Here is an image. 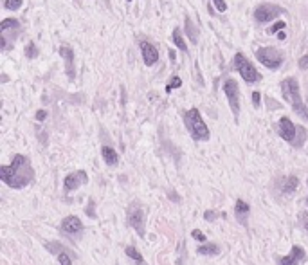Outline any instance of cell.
<instances>
[{
    "label": "cell",
    "instance_id": "1",
    "mask_svg": "<svg viewBox=\"0 0 308 265\" xmlns=\"http://www.w3.org/2000/svg\"><path fill=\"white\" fill-rule=\"evenodd\" d=\"M0 175L4 184H7L13 189H22L29 186L34 179V170H32L31 163L27 161L25 155H15L13 163L9 166H2L0 168Z\"/></svg>",
    "mask_w": 308,
    "mask_h": 265
},
{
    "label": "cell",
    "instance_id": "2",
    "mask_svg": "<svg viewBox=\"0 0 308 265\" xmlns=\"http://www.w3.org/2000/svg\"><path fill=\"white\" fill-rule=\"evenodd\" d=\"M281 92H283V98L289 101L294 112L301 117V119L308 121V108L305 107V103L301 99V92H299V83H297L296 78H289L281 83Z\"/></svg>",
    "mask_w": 308,
    "mask_h": 265
},
{
    "label": "cell",
    "instance_id": "3",
    "mask_svg": "<svg viewBox=\"0 0 308 265\" xmlns=\"http://www.w3.org/2000/svg\"><path fill=\"white\" fill-rule=\"evenodd\" d=\"M184 123H186L188 132L191 133V137L195 139V141H208L209 139V128L208 125L204 123L200 112H198L196 108H191V110L186 112Z\"/></svg>",
    "mask_w": 308,
    "mask_h": 265
},
{
    "label": "cell",
    "instance_id": "4",
    "mask_svg": "<svg viewBox=\"0 0 308 265\" xmlns=\"http://www.w3.org/2000/svg\"><path fill=\"white\" fill-rule=\"evenodd\" d=\"M126 222L128 226L133 227L137 231L139 236H145L146 234V227H145V209L139 204L137 200H133L128 209H126Z\"/></svg>",
    "mask_w": 308,
    "mask_h": 265
},
{
    "label": "cell",
    "instance_id": "5",
    "mask_svg": "<svg viewBox=\"0 0 308 265\" xmlns=\"http://www.w3.org/2000/svg\"><path fill=\"white\" fill-rule=\"evenodd\" d=\"M20 31V24L18 20L15 18H6L2 24H0V47L4 50H7L15 44V40L18 36Z\"/></svg>",
    "mask_w": 308,
    "mask_h": 265
},
{
    "label": "cell",
    "instance_id": "6",
    "mask_svg": "<svg viewBox=\"0 0 308 265\" xmlns=\"http://www.w3.org/2000/svg\"><path fill=\"white\" fill-rule=\"evenodd\" d=\"M234 69L238 70L247 83H254V82H258V80H261L259 72L254 69V65H252L242 52H236V56H234Z\"/></svg>",
    "mask_w": 308,
    "mask_h": 265
},
{
    "label": "cell",
    "instance_id": "7",
    "mask_svg": "<svg viewBox=\"0 0 308 265\" xmlns=\"http://www.w3.org/2000/svg\"><path fill=\"white\" fill-rule=\"evenodd\" d=\"M256 58L259 60V63H263L267 69L276 70L279 69V65L283 63V54L274 47H261L256 50Z\"/></svg>",
    "mask_w": 308,
    "mask_h": 265
},
{
    "label": "cell",
    "instance_id": "8",
    "mask_svg": "<svg viewBox=\"0 0 308 265\" xmlns=\"http://www.w3.org/2000/svg\"><path fill=\"white\" fill-rule=\"evenodd\" d=\"M224 92H226L227 99H229L233 116L234 117H238V114H240V96L238 94L240 92H238V83H236V80H233V78L226 80V83H224Z\"/></svg>",
    "mask_w": 308,
    "mask_h": 265
},
{
    "label": "cell",
    "instance_id": "9",
    "mask_svg": "<svg viewBox=\"0 0 308 265\" xmlns=\"http://www.w3.org/2000/svg\"><path fill=\"white\" fill-rule=\"evenodd\" d=\"M285 9L279 6H272V4H261L254 9V18L258 22H271V20L277 18L279 15H283Z\"/></svg>",
    "mask_w": 308,
    "mask_h": 265
},
{
    "label": "cell",
    "instance_id": "10",
    "mask_svg": "<svg viewBox=\"0 0 308 265\" xmlns=\"http://www.w3.org/2000/svg\"><path fill=\"white\" fill-rule=\"evenodd\" d=\"M303 262H307V252L299 246L292 247L287 256H279L277 258V265H299Z\"/></svg>",
    "mask_w": 308,
    "mask_h": 265
},
{
    "label": "cell",
    "instance_id": "11",
    "mask_svg": "<svg viewBox=\"0 0 308 265\" xmlns=\"http://www.w3.org/2000/svg\"><path fill=\"white\" fill-rule=\"evenodd\" d=\"M87 181H88L87 171H83V170L72 171V173H69V175L65 177V181H63V188H65V191H76L80 186L87 184Z\"/></svg>",
    "mask_w": 308,
    "mask_h": 265
},
{
    "label": "cell",
    "instance_id": "12",
    "mask_svg": "<svg viewBox=\"0 0 308 265\" xmlns=\"http://www.w3.org/2000/svg\"><path fill=\"white\" fill-rule=\"evenodd\" d=\"M279 135L289 141L290 145L296 143V135H297V126L289 119V117H281L279 119Z\"/></svg>",
    "mask_w": 308,
    "mask_h": 265
},
{
    "label": "cell",
    "instance_id": "13",
    "mask_svg": "<svg viewBox=\"0 0 308 265\" xmlns=\"http://www.w3.org/2000/svg\"><path fill=\"white\" fill-rule=\"evenodd\" d=\"M62 231L67 234H78L83 231V222L78 216H67L62 222Z\"/></svg>",
    "mask_w": 308,
    "mask_h": 265
},
{
    "label": "cell",
    "instance_id": "14",
    "mask_svg": "<svg viewBox=\"0 0 308 265\" xmlns=\"http://www.w3.org/2000/svg\"><path fill=\"white\" fill-rule=\"evenodd\" d=\"M60 56L65 60V72L69 76V80H72L74 78V52L70 47L63 45V47H60Z\"/></svg>",
    "mask_w": 308,
    "mask_h": 265
},
{
    "label": "cell",
    "instance_id": "15",
    "mask_svg": "<svg viewBox=\"0 0 308 265\" xmlns=\"http://www.w3.org/2000/svg\"><path fill=\"white\" fill-rule=\"evenodd\" d=\"M141 52L145 58L146 65H153L159 60V50L155 49V45H151L150 42H141Z\"/></svg>",
    "mask_w": 308,
    "mask_h": 265
},
{
    "label": "cell",
    "instance_id": "16",
    "mask_svg": "<svg viewBox=\"0 0 308 265\" xmlns=\"http://www.w3.org/2000/svg\"><path fill=\"white\" fill-rule=\"evenodd\" d=\"M249 204L243 200H236V206H234V216H236V220L242 224V226H245L247 224V218H249Z\"/></svg>",
    "mask_w": 308,
    "mask_h": 265
},
{
    "label": "cell",
    "instance_id": "17",
    "mask_svg": "<svg viewBox=\"0 0 308 265\" xmlns=\"http://www.w3.org/2000/svg\"><path fill=\"white\" fill-rule=\"evenodd\" d=\"M101 155H103V159H105V163H107L108 166H115V164L119 163L117 153H115V150L110 148V146H103V148H101Z\"/></svg>",
    "mask_w": 308,
    "mask_h": 265
},
{
    "label": "cell",
    "instance_id": "18",
    "mask_svg": "<svg viewBox=\"0 0 308 265\" xmlns=\"http://www.w3.org/2000/svg\"><path fill=\"white\" fill-rule=\"evenodd\" d=\"M297 184H299V181H297V177H285L283 181H281V193H294L297 188Z\"/></svg>",
    "mask_w": 308,
    "mask_h": 265
},
{
    "label": "cell",
    "instance_id": "19",
    "mask_svg": "<svg viewBox=\"0 0 308 265\" xmlns=\"http://www.w3.org/2000/svg\"><path fill=\"white\" fill-rule=\"evenodd\" d=\"M196 251H198V254H204V256H216L220 252V247L216 246V244H204Z\"/></svg>",
    "mask_w": 308,
    "mask_h": 265
},
{
    "label": "cell",
    "instance_id": "20",
    "mask_svg": "<svg viewBox=\"0 0 308 265\" xmlns=\"http://www.w3.org/2000/svg\"><path fill=\"white\" fill-rule=\"evenodd\" d=\"M171 40H173V44L178 47L180 50H188V45H186V42H184V38H182V34H180V29L177 27V29H173V34H171Z\"/></svg>",
    "mask_w": 308,
    "mask_h": 265
},
{
    "label": "cell",
    "instance_id": "21",
    "mask_svg": "<svg viewBox=\"0 0 308 265\" xmlns=\"http://www.w3.org/2000/svg\"><path fill=\"white\" fill-rule=\"evenodd\" d=\"M125 252H126V256H128V258H132L133 262H137V264H141V262H143V254H141V252H139L135 247L128 246L125 249Z\"/></svg>",
    "mask_w": 308,
    "mask_h": 265
},
{
    "label": "cell",
    "instance_id": "22",
    "mask_svg": "<svg viewBox=\"0 0 308 265\" xmlns=\"http://www.w3.org/2000/svg\"><path fill=\"white\" fill-rule=\"evenodd\" d=\"M186 29H188V33H189L191 42H193V44H196V42H198V36H196V34H198V31H196V27L193 25V22H191L189 18H186Z\"/></svg>",
    "mask_w": 308,
    "mask_h": 265
},
{
    "label": "cell",
    "instance_id": "23",
    "mask_svg": "<svg viewBox=\"0 0 308 265\" xmlns=\"http://www.w3.org/2000/svg\"><path fill=\"white\" fill-rule=\"evenodd\" d=\"M25 56L31 58V60L38 56V49H36V45L32 44V42H29V44L25 45Z\"/></svg>",
    "mask_w": 308,
    "mask_h": 265
},
{
    "label": "cell",
    "instance_id": "24",
    "mask_svg": "<svg viewBox=\"0 0 308 265\" xmlns=\"http://www.w3.org/2000/svg\"><path fill=\"white\" fill-rule=\"evenodd\" d=\"M297 135H299V139H297L296 143H294V146H303L305 139H307V130H305L303 126H299V128H297Z\"/></svg>",
    "mask_w": 308,
    "mask_h": 265
},
{
    "label": "cell",
    "instance_id": "25",
    "mask_svg": "<svg viewBox=\"0 0 308 265\" xmlns=\"http://www.w3.org/2000/svg\"><path fill=\"white\" fill-rule=\"evenodd\" d=\"M180 85H182L180 78H178V76H173V80H171V82L168 83V87H166V92H171V88H178Z\"/></svg>",
    "mask_w": 308,
    "mask_h": 265
},
{
    "label": "cell",
    "instance_id": "26",
    "mask_svg": "<svg viewBox=\"0 0 308 265\" xmlns=\"http://www.w3.org/2000/svg\"><path fill=\"white\" fill-rule=\"evenodd\" d=\"M4 6H6V9L13 11V9H18V7L22 6V0H6Z\"/></svg>",
    "mask_w": 308,
    "mask_h": 265
},
{
    "label": "cell",
    "instance_id": "27",
    "mask_svg": "<svg viewBox=\"0 0 308 265\" xmlns=\"http://www.w3.org/2000/svg\"><path fill=\"white\" fill-rule=\"evenodd\" d=\"M191 236H193L196 242H202V244H206V234L202 233L200 229H193V231H191Z\"/></svg>",
    "mask_w": 308,
    "mask_h": 265
},
{
    "label": "cell",
    "instance_id": "28",
    "mask_svg": "<svg viewBox=\"0 0 308 265\" xmlns=\"http://www.w3.org/2000/svg\"><path fill=\"white\" fill-rule=\"evenodd\" d=\"M58 262H60V265H72V260H70L65 252H60V254H58Z\"/></svg>",
    "mask_w": 308,
    "mask_h": 265
},
{
    "label": "cell",
    "instance_id": "29",
    "mask_svg": "<svg viewBox=\"0 0 308 265\" xmlns=\"http://www.w3.org/2000/svg\"><path fill=\"white\" fill-rule=\"evenodd\" d=\"M213 4L214 6H216V9H218V11H226L227 9V4H226V0H213Z\"/></svg>",
    "mask_w": 308,
    "mask_h": 265
},
{
    "label": "cell",
    "instance_id": "30",
    "mask_svg": "<svg viewBox=\"0 0 308 265\" xmlns=\"http://www.w3.org/2000/svg\"><path fill=\"white\" fill-rule=\"evenodd\" d=\"M285 27V22H277V24H274L271 27V29H269V33H272V34H274V33L276 31H279V29H283Z\"/></svg>",
    "mask_w": 308,
    "mask_h": 265
},
{
    "label": "cell",
    "instance_id": "31",
    "mask_svg": "<svg viewBox=\"0 0 308 265\" xmlns=\"http://www.w3.org/2000/svg\"><path fill=\"white\" fill-rule=\"evenodd\" d=\"M252 103H254V107H259V103H261L259 92H252Z\"/></svg>",
    "mask_w": 308,
    "mask_h": 265
},
{
    "label": "cell",
    "instance_id": "32",
    "mask_svg": "<svg viewBox=\"0 0 308 265\" xmlns=\"http://www.w3.org/2000/svg\"><path fill=\"white\" fill-rule=\"evenodd\" d=\"M299 69H308V54L299 58Z\"/></svg>",
    "mask_w": 308,
    "mask_h": 265
},
{
    "label": "cell",
    "instance_id": "33",
    "mask_svg": "<svg viewBox=\"0 0 308 265\" xmlns=\"http://www.w3.org/2000/svg\"><path fill=\"white\" fill-rule=\"evenodd\" d=\"M47 117V112L45 110H38L36 112V121H44Z\"/></svg>",
    "mask_w": 308,
    "mask_h": 265
},
{
    "label": "cell",
    "instance_id": "34",
    "mask_svg": "<svg viewBox=\"0 0 308 265\" xmlns=\"http://www.w3.org/2000/svg\"><path fill=\"white\" fill-rule=\"evenodd\" d=\"M214 216H216V215H214L213 211H206V220H208V222H211V220H213Z\"/></svg>",
    "mask_w": 308,
    "mask_h": 265
},
{
    "label": "cell",
    "instance_id": "35",
    "mask_svg": "<svg viewBox=\"0 0 308 265\" xmlns=\"http://www.w3.org/2000/svg\"><path fill=\"white\" fill-rule=\"evenodd\" d=\"M307 229H308V224H307Z\"/></svg>",
    "mask_w": 308,
    "mask_h": 265
},
{
    "label": "cell",
    "instance_id": "36",
    "mask_svg": "<svg viewBox=\"0 0 308 265\" xmlns=\"http://www.w3.org/2000/svg\"><path fill=\"white\" fill-rule=\"evenodd\" d=\"M128 2H132V0H128Z\"/></svg>",
    "mask_w": 308,
    "mask_h": 265
}]
</instances>
